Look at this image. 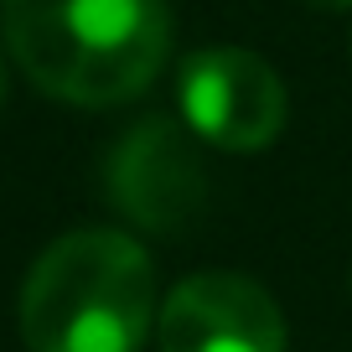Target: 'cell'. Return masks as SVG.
<instances>
[{
  "mask_svg": "<svg viewBox=\"0 0 352 352\" xmlns=\"http://www.w3.org/2000/svg\"><path fill=\"white\" fill-rule=\"evenodd\" d=\"M347 52H352V42H347Z\"/></svg>",
  "mask_w": 352,
  "mask_h": 352,
  "instance_id": "cell-8",
  "label": "cell"
},
{
  "mask_svg": "<svg viewBox=\"0 0 352 352\" xmlns=\"http://www.w3.org/2000/svg\"><path fill=\"white\" fill-rule=\"evenodd\" d=\"M300 6H311V11H347L352 0H300Z\"/></svg>",
  "mask_w": 352,
  "mask_h": 352,
  "instance_id": "cell-6",
  "label": "cell"
},
{
  "mask_svg": "<svg viewBox=\"0 0 352 352\" xmlns=\"http://www.w3.org/2000/svg\"><path fill=\"white\" fill-rule=\"evenodd\" d=\"M155 342L161 352H285V316L259 280L208 270L161 300Z\"/></svg>",
  "mask_w": 352,
  "mask_h": 352,
  "instance_id": "cell-5",
  "label": "cell"
},
{
  "mask_svg": "<svg viewBox=\"0 0 352 352\" xmlns=\"http://www.w3.org/2000/svg\"><path fill=\"white\" fill-rule=\"evenodd\" d=\"M109 202L145 233L176 239L208 208V171L197 161V145L176 120H140L104 166Z\"/></svg>",
  "mask_w": 352,
  "mask_h": 352,
  "instance_id": "cell-3",
  "label": "cell"
},
{
  "mask_svg": "<svg viewBox=\"0 0 352 352\" xmlns=\"http://www.w3.org/2000/svg\"><path fill=\"white\" fill-rule=\"evenodd\" d=\"M285 83L249 47H208L182 67V120L218 151H264L285 130Z\"/></svg>",
  "mask_w": 352,
  "mask_h": 352,
  "instance_id": "cell-4",
  "label": "cell"
},
{
  "mask_svg": "<svg viewBox=\"0 0 352 352\" xmlns=\"http://www.w3.org/2000/svg\"><path fill=\"white\" fill-rule=\"evenodd\" d=\"M0 26L21 73L83 109L145 94L171 47L166 0H0Z\"/></svg>",
  "mask_w": 352,
  "mask_h": 352,
  "instance_id": "cell-1",
  "label": "cell"
},
{
  "mask_svg": "<svg viewBox=\"0 0 352 352\" xmlns=\"http://www.w3.org/2000/svg\"><path fill=\"white\" fill-rule=\"evenodd\" d=\"M0 104H6V63H0Z\"/></svg>",
  "mask_w": 352,
  "mask_h": 352,
  "instance_id": "cell-7",
  "label": "cell"
},
{
  "mask_svg": "<svg viewBox=\"0 0 352 352\" xmlns=\"http://www.w3.org/2000/svg\"><path fill=\"white\" fill-rule=\"evenodd\" d=\"M151 327V254L114 228L63 233L26 275L21 331L32 352H140Z\"/></svg>",
  "mask_w": 352,
  "mask_h": 352,
  "instance_id": "cell-2",
  "label": "cell"
}]
</instances>
